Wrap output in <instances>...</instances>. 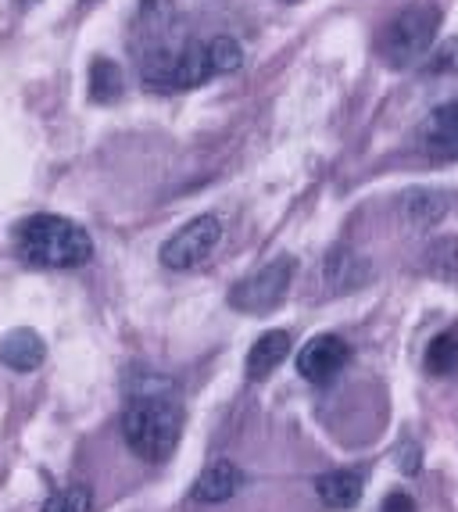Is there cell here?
<instances>
[{
    "label": "cell",
    "instance_id": "obj_11",
    "mask_svg": "<svg viewBox=\"0 0 458 512\" xmlns=\"http://www.w3.org/2000/svg\"><path fill=\"white\" fill-rule=\"evenodd\" d=\"M448 212V201L437 190H408L401 197V219L412 226V230H433L437 222Z\"/></svg>",
    "mask_w": 458,
    "mask_h": 512
},
{
    "label": "cell",
    "instance_id": "obj_13",
    "mask_svg": "<svg viewBox=\"0 0 458 512\" xmlns=\"http://www.w3.org/2000/svg\"><path fill=\"white\" fill-rule=\"evenodd\" d=\"M315 491L330 509H355L362 502V477L355 470H333L315 480Z\"/></svg>",
    "mask_w": 458,
    "mask_h": 512
},
{
    "label": "cell",
    "instance_id": "obj_19",
    "mask_svg": "<svg viewBox=\"0 0 458 512\" xmlns=\"http://www.w3.org/2000/svg\"><path fill=\"white\" fill-rule=\"evenodd\" d=\"M208 58H212V69L215 76H226V72H237L244 65V51H240L237 40H229V36H215L208 43Z\"/></svg>",
    "mask_w": 458,
    "mask_h": 512
},
{
    "label": "cell",
    "instance_id": "obj_14",
    "mask_svg": "<svg viewBox=\"0 0 458 512\" xmlns=\"http://www.w3.org/2000/svg\"><path fill=\"white\" fill-rule=\"evenodd\" d=\"M326 283H330V291H358L365 280H369V265L362 262L358 255H351L348 248H337L330 251L326 258V269H323Z\"/></svg>",
    "mask_w": 458,
    "mask_h": 512
},
{
    "label": "cell",
    "instance_id": "obj_1",
    "mask_svg": "<svg viewBox=\"0 0 458 512\" xmlns=\"http://www.w3.org/2000/svg\"><path fill=\"white\" fill-rule=\"evenodd\" d=\"M179 434H183V402L176 387L147 376L126 398L122 412V437L129 452L144 462H165L176 452Z\"/></svg>",
    "mask_w": 458,
    "mask_h": 512
},
{
    "label": "cell",
    "instance_id": "obj_18",
    "mask_svg": "<svg viewBox=\"0 0 458 512\" xmlns=\"http://www.w3.org/2000/svg\"><path fill=\"white\" fill-rule=\"evenodd\" d=\"M94 509V491L86 484H68L61 491H54L43 505V512H90Z\"/></svg>",
    "mask_w": 458,
    "mask_h": 512
},
{
    "label": "cell",
    "instance_id": "obj_8",
    "mask_svg": "<svg viewBox=\"0 0 458 512\" xmlns=\"http://www.w3.org/2000/svg\"><path fill=\"white\" fill-rule=\"evenodd\" d=\"M416 144L430 158H458V97L437 104V108L419 122Z\"/></svg>",
    "mask_w": 458,
    "mask_h": 512
},
{
    "label": "cell",
    "instance_id": "obj_16",
    "mask_svg": "<svg viewBox=\"0 0 458 512\" xmlns=\"http://www.w3.org/2000/svg\"><path fill=\"white\" fill-rule=\"evenodd\" d=\"M426 273L437 280H458V237H441L426 248Z\"/></svg>",
    "mask_w": 458,
    "mask_h": 512
},
{
    "label": "cell",
    "instance_id": "obj_21",
    "mask_svg": "<svg viewBox=\"0 0 458 512\" xmlns=\"http://www.w3.org/2000/svg\"><path fill=\"white\" fill-rule=\"evenodd\" d=\"M380 512H416V502H412V495H405V491H394V495L383 498Z\"/></svg>",
    "mask_w": 458,
    "mask_h": 512
},
{
    "label": "cell",
    "instance_id": "obj_6",
    "mask_svg": "<svg viewBox=\"0 0 458 512\" xmlns=\"http://www.w3.org/2000/svg\"><path fill=\"white\" fill-rule=\"evenodd\" d=\"M222 240V222L219 215H197L190 219L179 233H172L162 244V265L165 269H176V273H187V269H197L204 258L219 248Z\"/></svg>",
    "mask_w": 458,
    "mask_h": 512
},
{
    "label": "cell",
    "instance_id": "obj_9",
    "mask_svg": "<svg viewBox=\"0 0 458 512\" xmlns=\"http://www.w3.org/2000/svg\"><path fill=\"white\" fill-rule=\"evenodd\" d=\"M244 484H247V477L237 462L215 459L212 466L197 477V484H194L190 495H194V502H201V505H219V502H229V498L237 495Z\"/></svg>",
    "mask_w": 458,
    "mask_h": 512
},
{
    "label": "cell",
    "instance_id": "obj_12",
    "mask_svg": "<svg viewBox=\"0 0 458 512\" xmlns=\"http://www.w3.org/2000/svg\"><path fill=\"white\" fill-rule=\"evenodd\" d=\"M290 351V333L287 330H269L255 341V348L247 351V376L251 380H265L272 369L287 359Z\"/></svg>",
    "mask_w": 458,
    "mask_h": 512
},
{
    "label": "cell",
    "instance_id": "obj_2",
    "mask_svg": "<svg viewBox=\"0 0 458 512\" xmlns=\"http://www.w3.org/2000/svg\"><path fill=\"white\" fill-rule=\"evenodd\" d=\"M15 251L22 262L40 269H79L94 258V240L79 222L65 215H29L15 233Z\"/></svg>",
    "mask_w": 458,
    "mask_h": 512
},
{
    "label": "cell",
    "instance_id": "obj_10",
    "mask_svg": "<svg viewBox=\"0 0 458 512\" xmlns=\"http://www.w3.org/2000/svg\"><path fill=\"white\" fill-rule=\"evenodd\" d=\"M43 359H47V344H43V337L36 330H11L4 341H0V362L8 369H15V373H33V369L43 366Z\"/></svg>",
    "mask_w": 458,
    "mask_h": 512
},
{
    "label": "cell",
    "instance_id": "obj_17",
    "mask_svg": "<svg viewBox=\"0 0 458 512\" xmlns=\"http://www.w3.org/2000/svg\"><path fill=\"white\" fill-rule=\"evenodd\" d=\"M122 94V72L115 61L108 58H97L90 65V97L94 101H115Z\"/></svg>",
    "mask_w": 458,
    "mask_h": 512
},
{
    "label": "cell",
    "instance_id": "obj_7",
    "mask_svg": "<svg viewBox=\"0 0 458 512\" xmlns=\"http://www.w3.org/2000/svg\"><path fill=\"white\" fill-rule=\"evenodd\" d=\"M348 359H351V348L344 337L319 333V337H312L305 348L297 351V373L305 376V380H312V384H330L333 376L348 366Z\"/></svg>",
    "mask_w": 458,
    "mask_h": 512
},
{
    "label": "cell",
    "instance_id": "obj_22",
    "mask_svg": "<svg viewBox=\"0 0 458 512\" xmlns=\"http://www.w3.org/2000/svg\"><path fill=\"white\" fill-rule=\"evenodd\" d=\"M83 4H94V0H83Z\"/></svg>",
    "mask_w": 458,
    "mask_h": 512
},
{
    "label": "cell",
    "instance_id": "obj_3",
    "mask_svg": "<svg viewBox=\"0 0 458 512\" xmlns=\"http://www.w3.org/2000/svg\"><path fill=\"white\" fill-rule=\"evenodd\" d=\"M215 76L212 58H208V43L197 40H179L162 51L140 54V79L151 90H194V86L208 83Z\"/></svg>",
    "mask_w": 458,
    "mask_h": 512
},
{
    "label": "cell",
    "instance_id": "obj_5",
    "mask_svg": "<svg viewBox=\"0 0 458 512\" xmlns=\"http://www.w3.org/2000/svg\"><path fill=\"white\" fill-rule=\"evenodd\" d=\"M294 269H297V262L290 255L272 258L269 265H262L258 273L244 276V280L233 287L229 305L237 308V312H269V308H276L287 298Z\"/></svg>",
    "mask_w": 458,
    "mask_h": 512
},
{
    "label": "cell",
    "instance_id": "obj_20",
    "mask_svg": "<svg viewBox=\"0 0 458 512\" xmlns=\"http://www.w3.org/2000/svg\"><path fill=\"white\" fill-rule=\"evenodd\" d=\"M426 69H430L433 76H458V36L444 40L441 47H437V51L430 54Z\"/></svg>",
    "mask_w": 458,
    "mask_h": 512
},
{
    "label": "cell",
    "instance_id": "obj_4",
    "mask_svg": "<svg viewBox=\"0 0 458 512\" xmlns=\"http://www.w3.org/2000/svg\"><path fill=\"white\" fill-rule=\"evenodd\" d=\"M437 26H441V11L430 0H419V4L405 8L383 29V40H380L383 58L391 61V65H416L430 51Z\"/></svg>",
    "mask_w": 458,
    "mask_h": 512
},
{
    "label": "cell",
    "instance_id": "obj_15",
    "mask_svg": "<svg viewBox=\"0 0 458 512\" xmlns=\"http://www.w3.org/2000/svg\"><path fill=\"white\" fill-rule=\"evenodd\" d=\"M426 373L430 376H451L458 373V326L437 333L430 344H426Z\"/></svg>",
    "mask_w": 458,
    "mask_h": 512
}]
</instances>
